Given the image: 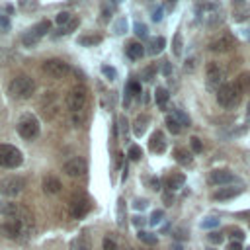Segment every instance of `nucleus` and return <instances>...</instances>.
<instances>
[{"label":"nucleus","instance_id":"ddd939ff","mask_svg":"<svg viewBox=\"0 0 250 250\" xmlns=\"http://www.w3.org/2000/svg\"><path fill=\"white\" fill-rule=\"evenodd\" d=\"M88 211H90V201H88L86 195H76V197H72V201H70V215H72V217L80 219V217H84Z\"/></svg>","mask_w":250,"mask_h":250},{"label":"nucleus","instance_id":"7ed1b4c3","mask_svg":"<svg viewBox=\"0 0 250 250\" xmlns=\"http://www.w3.org/2000/svg\"><path fill=\"white\" fill-rule=\"evenodd\" d=\"M18 135L25 141H33L37 135H39V121L33 113H23L20 119H18Z\"/></svg>","mask_w":250,"mask_h":250},{"label":"nucleus","instance_id":"5fc2aeb1","mask_svg":"<svg viewBox=\"0 0 250 250\" xmlns=\"http://www.w3.org/2000/svg\"><path fill=\"white\" fill-rule=\"evenodd\" d=\"M133 223H135L137 227H143V225H145V221H143V217H133Z\"/></svg>","mask_w":250,"mask_h":250},{"label":"nucleus","instance_id":"dca6fc26","mask_svg":"<svg viewBox=\"0 0 250 250\" xmlns=\"http://www.w3.org/2000/svg\"><path fill=\"white\" fill-rule=\"evenodd\" d=\"M61 188H62V184H61L59 178H55V176H51V174L43 178V191H45V193L55 195V193L61 191Z\"/></svg>","mask_w":250,"mask_h":250},{"label":"nucleus","instance_id":"c03bdc74","mask_svg":"<svg viewBox=\"0 0 250 250\" xmlns=\"http://www.w3.org/2000/svg\"><path fill=\"white\" fill-rule=\"evenodd\" d=\"M102 72H104V74H105V76H107L109 80H113V78L117 76L115 68H111V66H107V64H104V66H102Z\"/></svg>","mask_w":250,"mask_h":250},{"label":"nucleus","instance_id":"aec40b11","mask_svg":"<svg viewBox=\"0 0 250 250\" xmlns=\"http://www.w3.org/2000/svg\"><path fill=\"white\" fill-rule=\"evenodd\" d=\"M125 53H127V57H129V59H133V61H139V59L145 55V49H143V45H141L139 41H131V43L127 45Z\"/></svg>","mask_w":250,"mask_h":250},{"label":"nucleus","instance_id":"09e8293b","mask_svg":"<svg viewBox=\"0 0 250 250\" xmlns=\"http://www.w3.org/2000/svg\"><path fill=\"white\" fill-rule=\"evenodd\" d=\"M230 236H232V240H234V242H240V240L244 238V232H242L240 229H234V230L230 232Z\"/></svg>","mask_w":250,"mask_h":250},{"label":"nucleus","instance_id":"603ef678","mask_svg":"<svg viewBox=\"0 0 250 250\" xmlns=\"http://www.w3.org/2000/svg\"><path fill=\"white\" fill-rule=\"evenodd\" d=\"M227 250H242V244H240V242H234V240H232V242H230V244L227 246Z\"/></svg>","mask_w":250,"mask_h":250},{"label":"nucleus","instance_id":"7c9ffc66","mask_svg":"<svg viewBox=\"0 0 250 250\" xmlns=\"http://www.w3.org/2000/svg\"><path fill=\"white\" fill-rule=\"evenodd\" d=\"M117 225L125 227V201L121 197L117 199Z\"/></svg>","mask_w":250,"mask_h":250},{"label":"nucleus","instance_id":"c756f323","mask_svg":"<svg viewBox=\"0 0 250 250\" xmlns=\"http://www.w3.org/2000/svg\"><path fill=\"white\" fill-rule=\"evenodd\" d=\"M166 127H168L174 135H178V133L182 131V125L178 123V119H176L174 115H166Z\"/></svg>","mask_w":250,"mask_h":250},{"label":"nucleus","instance_id":"473e14b6","mask_svg":"<svg viewBox=\"0 0 250 250\" xmlns=\"http://www.w3.org/2000/svg\"><path fill=\"white\" fill-rule=\"evenodd\" d=\"M127 156H129L131 160H141V158H143V148H141L139 145H131L129 150H127Z\"/></svg>","mask_w":250,"mask_h":250},{"label":"nucleus","instance_id":"a211bd4d","mask_svg":"<svg viewBox=\"0 0 250 250\" xmlns=\"http://www.w3.org/2000/svg\"><path fill=\"white\" fill-rule=\"evenodd\" d=\"M166 188L170 189V191H176V189H180V188H184V182H186V176L184 174H170V176H166Z\"/></svg>","mask_w":250,"mask_h":250},{"label":"nucleus","instance_id":"a19ab883","mask_svg":"<svg viewBox=\"0 0 250 250\" xmlns=\"http://www.w3.org/2000/svg\"><path fill=\"white\" fill-rule=\"evenodd\" d=\"M104 250H119V248H117V242L111 236H105L104 238Z\"/></svg>","mask_w":250,"mask_h":250},{"label":"nucleus","instance_id":"1a4fd4ad","mask_svg":"<svg viewBox=\"0 0 250 250\" xmlns=\"http://www.w3.org/2000/svg\"><path fill=\"white\" fill-rule=\"evenodd\" d=\"M205 78H207V86H209V88L219 90V88L225 84V68H223L219 62L211 61V62H207V66H205Z\"/></svg>","mask_w":250,"mask_h":250},{"label":"nucleus","instance_id":"a878e982","mask_svg":"<svg viewBox=\"0 0 250 250\" xmlns=\"http://www.w3.org/2000/svg\"><path fill=\"white\" fill-rule=\"evenodd\" d=\"M174 156H176V162H180V164H191V154H189V150H186V148H176L174 150Z\"/></svg>","mask_w":250,"mask_h":250},{"label":"nucleus","instance_id":"2f4dec72","mask_svg":"<svg viewBox=\"0 0 250 250\" xmlns=\"http://www.w3.org/2000/svg\"><path fill=\"white\" fill-rule=\"evenodd\" d=\"M182 47H184V41H182V33H176L174 35V41H172V51L176 57L182 55Z\"/></svg>","mask_w":250,"mask_h":250},{"label":"nucleus","instance_id":"cd10ccee","mask_svg":"<svg viewBox=\"0 0 250 250\" xmlns=\"http://www.w3.org/2000/svg\"><path fill=\"white\" fill-rule=\"evenodd\" d=\"M137 238H139V240H143L145 244H150V246L158 242L156 234H150V232H146V230H139V232H137Z\"/></svg>","mask_w":250,"mask_h":250},{"label":"nucleus","instance_id":"f704fd0d","mask_svg":"<svg viewBox=\"0 0 250 250\" xmlns=\"http://www.w3.org/2000/svg\"><path fill=\"white\" fill-rule=\"evenodd\" d=\"M172 115L178 119V123H180V125H189V115H188V113H184L180 107H176Z\"/></svg>","mask_w":250,"mask_h":250},{"label":"nucleus","instance_id":"f03ea898","mask_svg":"<svg viewBox=\"0 0 250 250\" xmlns=\"http://www.w3.org/2000/svg\"><path fill=\"white\" fill-rule=\"evenodd\" d=\"M33 92H35V82L25 74H20L10 82V96L16 100H27L33 96Z\"/></svg>","mask_w":250,"mask_h":250},{"label":"nucleus","instance_id":"4c0bfd02","mask_svg":"<svg viewBox=\"0 0 250 250\" xmlns=\"http://www.w3.org/2000/svg\"><path fill=\"white\" fill-rule=\"evenodd\" d=\"M219 225V219L217 217H207L205 221H201V229H213Z\"/></svg>","mask_w":250,"mask_h":250},{"label":"nucleus","instance_id":"9b49d317","mask_svg":"<svg viewBox=\"0 0 250 250\" xmlns=\"http://www.w3.org/2000/svg\"><path fill=\"white\" fill-rule=\"evenodd\" d=\"M232 47H234V37L229 33H223V35L211 39V43H209V49L213 53H229Z\"/></svg>","mask_w":250,"mask_h":250},{"label":"nucleus","instance_id":"6e6552de","mask_svg":"<svg viewBox=\"0 0 250 250\" xmlns=\"http://www.w3.org/2000/svg\"><path fill=\"white\" fill-rule=\"evenodd\" d=\"M51 29V21L49 20H41L39 23H35V25H31L23 35H21V41H23V45L25 47H33L43 35H47V31Z\"/></svg>","mask_w":250,"mask_h":250},{"label":"nucleus","instance_id":"4be33fe9","mask_svg":"<svg viewBox=\"0 0 250 250\" xmlns=\"http://www.w3.org/2000/svg\"><path fill=\"white\" fill-rule=\"evenodd\" d=\"M148 121H150V117H148L146 113H143V115H139V117L135 119L133 131H135V135H137V137H143V135H145V131H146V125H148Z\"/></svg>","mask_w":250,"mask_h":250},{"label":"nucleus","instance_id":"bb28decb","mask_svg":"<svg viewBox=\"0 0 250 250\" xmlns=\"http://www.w3.org/2000/svg\"><path fill=\"white\" fill-rule=\"evenodd\" d=\"M168 90L166 88H156V92H154V100H156V104L160 105V107H166V102H168Z\"/></svg>","mask_w":250,"mask_h":250},{"label":"nucleus","instance_id":"a18cd8bd","mask_svg":"<svg viewBox=\"0 0 250 250\" xmlns=\"http://www.w3.org/2000/svg\"><path fill=\"white\" fill-rule=\"evenodd\" d=\"M150 14H152V16H150V18H152V21H160V20H162V8H160V6L152 8V10H150Z\"/></svg>","mask_w":250,"mask_h":250},{"label":"nucleus","instance_id":"412c9836","mask_svg":"<svg viewBox=\"0 0 250 250\" xmlns=\"http://www.w3.org/2000/svg\"><path fill=\"white\" fill-rule=\"evenodd\" d=\"M234 86L238 88L240 94H248L250 92V72H240L234 80Z\"/></svg>","mask_w":250,"mask_h":250},{"label":"nucleus","instance_id":"0eeeda50","mask_svg":"<svg viewBox=\"0 0 250 250\" xmlns=\"http://www.w3.org/2000/svg\"><path fill=\"white\" fill-rule=\"evenodd\" d=\"M21 162H23V156L14 145H0V166L2 168H18Z\"/></svg>","mask_w":250,"mask_h":250},{"label":"nucleus","instance_id":"8fccbe9b","mask_svg":"<svg viewBox=\"0 0 250 250\" xmlns=\"http://www.w3.org/2000/svg\"><path fill=\"white\" fill-rule=\"evenodd\" d=\"M127 125H129V123H127V119L121 115V117H119V129H121V133H123V135L127 133Z\"/></svg>","mask_w":250,"mask_h":250},{"label":"nucleus","instance_id":"37998d69","mask_svg":"<svg viewBox=\"0 0 250 250\" xmlns=\"http://www.w3.org/2000/svg\"><path fill=\"white\" fill-rule=\"evenodd\" d=\"M162 217H164V213H162L160 209H158V211H152V215H150V221H148V223H150V225H158V223L162 221Z\"/></svg>","mask_w":250,"mask_h":250},{"label":"nucleus","instance_id":"4468645a","mask_svg":"<svg viewBox=\"0 0 250 250\" xmlns=\"http://www.w3.org/2000/svg\"><path fill=\"white\" fill-rule=\"evenodd\" d=\"M209 182L215 184V186H221V184H234V182H236V176H234L230 170H213L211 176H209Z\"/></svg>","mask_w":250,"mask_h":250},{"label":"nucleus","instance_id":"39448f33","mask_svg":"<svg viewBox=\"0 0 250 250\" xmlns=\"http://www.w3.org/2000/svg\"><path fill=\"white\" fill-rule=\"evenodd\" d=\"M86 102H88V92H86L84 86H74V88L66 94V107H68L72 113L84 111Z\"/></svg>","mask_w":250,"mask_h":250},{"label":"nucleus","instance_id":"de8ad7c7","mask_svg":"<svg viewBox=\"0 0 250 250\" xmlns=\"http://www.w3.org/2000/svg\"><path fill=\"white\" fill-rule=\"evenodd\" d=\"M209 240H211L213 244H221L223 234H221V232H217V230H213V232H209Z\"/></svg>","mask_w":250,"mask_h":250},{"label":"nucleus","instance_id":"864d4df0","mask_svg":"<svg viewBox=\"0 0 250 250\" xmlns=\"http://www.w3.org/2000/svg\"><path fill=\"white\" fill-rule=\"evenodd\" d=\"M146 207V201L145 199H137L135 201V209H145Z\"/></svg>","mask_w":250,"mask_h":250},{"label":"nucleus","instance_id":"2eb2a0df","mask_svg":"<svg viewBox=\"0 0 250 250\" xmlns=\"http://www.w3.org/2000/svg\"><path fill=\"white\" fill-rule=\"evenodd\" d=\"M148 146H150V150H152V152H158V154L166 150V139H164L162 131H154V133L150 135Z\"/></svg>","mask_w":250,"mask_h":250},{"label":"nucleus","instance_id":"5701e85b","mask_svg":"<svg viewBox=\"0 0 250 250\" xmlns=\"http://www.w3.org/2000/svg\"><path fill=\"white\" fill-rule=\"evenodd\" d=\"M164 45H166V39L164 37H152V39H148V53L150 55H158V53H162V49H164Z\"/></svg>","mask_w":250,"mask_h":250},{"label":"nucleus","instance_id":"f257e3e1","mask_svg":"<svg viewBox=\"0 0 250 250\" xmlns=\"http://www.w3.org/2000/svg\"><path fill=\"white\" fill-rule=\"evenodd\" d=\"M195 14H197V20L209 27L219 25L223 21V8L217 2H199L195 6Z\"/></svg>","mask_w":250,"mask_h":250},{"label":"nucleus","instance_id":"20e7f679","mask_svg":"<svg viewBox=\"0 0 250 250\" xmlns=\"http://www.w3.org/2000/svg\"><path fill=\"white\" fill-rule=\"evenodd\" d=\"M242 94L238 92V88L230 82H225L219 90H217V102L223 105V107H234L238 102H240Z\"/></svg>","mask_w":250,"mask_h":250},{"label":"nucleus","instance_id":"79ce46f5","mask_svg":"<svg viewBox=\"0 0 250 250\" xmlns=\"http://www.w3.org/2000/svg\"><path fill=\"white\" fill-rule=\"evenodd\" d=\"M154 70H156V66H154V64H152V66H146V68L143 70V80L150 82V80H152V76H154Z\"/></svg>","mask_w":250,"mask_h":250},{"label":"nucleus","instance_id":"c85d7f7f","mask_svg":"<svg viewBox=\"0 0 250 250\" xmlns=\"http://www.w3.org/2000/svg\"><path fill=\"white\" fill-rule=\"evenodd\" d=\"M78 23H80V20L78 18H72L64 27H59V31H57V35H64V33H70V31H74L76 27H78Z\"/></svg>","mask_w":250,"mask_h":250},{"label":"nucleus","instance_id":"b1692460","mask_svg":"<svg viewBox=\"0 0 250 250\" xmlns=\"http://www.w3.org/2000/svg\"><path fill=\"white\" fill-rule=\"evenodd\" d=\"M72 250H92V242L90 236L86 232H82L74 242H72Z\"/></svg>","mask_w":250,"mask_h":250},{"label":"nucleus","instance_id":"72a5a7b5","mask_svg":"<svg viewBox=\"0 0 250 250\" xmlns=\"http://www.w3.org/2000/svg\"><path fill=\"white\" fill-rule=\"evenodd\" d=\"M127 98H131V96H139L141 94V84L137 82V80H131L129 84H127Z\"/></svg>","mask_w":250,"mask_h":250},{"label":"nucleus","instance_id":"ea45409f","mask_svg":"<svg viewBox=\"0 0 250 250\" xmlns=\"http://www.w3.org/2000/svg\"><path fill=\"white\" fill-rule=\"evenodd\" d=\"M189 146H191L193 152H201V150H203V145H201V141H199L197 137H191V139H189Z\"/></svg>","mask_w":250,"mask_h":250},{"label":"nucleus","instance_id":"6e6d98bb","mask_svg":"<svg viewBox=\"0 0 250 250\" xmlns=\"http://www.w3.org/2000/svg\"><path fill=\"white\" fill-rule=\"evenodd\" d=\"M152 189H158V180H152Z\"/></svg>","mask_w":250,"mask_h":250},{"label":"nucleus","instance_id":"423d86ee","mask_svg":"<svg viewBox=\"0 0 250 250\" xmlns=\"http://www.w3.org/2000/svg\"><path fill=\"white\" fill-rule=\"evenodd\" d=\"M23 186H25L23 178L10 174V176H6V178L0 180V195H4V197H16V195H20L23 191Z\"/></svg>","mask_w":250,"mask_h":250},{"label":"nucleus","instance_id":"3c124183","mask_svg":"<svg viewBox=\"0 0 250 250\" xmlns=\"http://www.w3.org/2000/svg\"><path fill=\"white\" fill-rule=\"evenodd\" d=\"M186 236H188V234H186V230H184V229H176V230H174V238H178V240H184Z\"/></svg>","mask_w":250,"mask_h":250},{"label":"nucleus","instance_id":"f3484780","mask_svg":"<svg viewBox=\"0 0 250 250\" xmlns=\"http://www.w3.org/2000/svg\"><path fill=\"white\" fill-rule=\"evenodd\" d=\"M240 191H242V188H219V189L213 193V199H215V201H227V199L236 197Z\"/></svg>","mask_w":250,"mask_h":250},{"label":"nucleus","instance_id":"f8f14e48","mask_svg":"<svg viewBox=\"0 0 250 250\" xmlns=\"http://www.w3.org/2000/svg\"><path fill=\"white\" fill-rule=\"evenodd\" d=\"M86 160L84 158H80V156H76V158H70L68 162H64V166H62V172L66 174V176H70V178H78V176H82L84 172H86Z\"/></svg>","mask_w":250,"mask_h":250},{"label":"nucleus","instance_id":"e433bc0d","mask_svg":"<svg viewBox=\"0 0 250 250\" xmlns=\"http://www.w3.org/2000/svg\"><path fill=\"white\" fill-rule=\"evenodd\" d=\"M78 41H80L82 45H96V43L102 41V37H100V35H88V37H80Z\"/></svg>","mask_w":250,"mask_h":250},{"label":"nucleus","instance_id":"49530a36","mask_svg":"<svg viewBox=\"0 0 250 250\" xmlns=\"http://www.w3.org/2000/svg\"><path fill=\"white\" fill-rule=\"evenodd\" d=\"M127 27V21H125V18H119L117 20V23H115V33L119 35V33H123V29Z\"/></svg>","mask_w":250,"mask_h":250},{"label":"nucleus","instance_id":"393cba45","mask_svg":"<svg viewBox=\"0 0 250 250\" xmlns=\"http://www.w3.org/2000/svg\"><path fill=\"white\" fill-rule=\"evenodd\" d=\"M234 16V20L236 21H242V20H246L248 16H250V8L246 6V4H234V12H232Z\"/></svg>","mask_w":250,"mask_h":250},{"label":"nucleus","instance_id":"9d476101","mask_svg":"<svg viewBox=\"0 0 250 250\" xmlns=\"http://www.w3.org/2000/svg\"><path fill=\"white\" fill-rule=\"evenodd\" d=\"M43 72L51 78H64L70 72V66L61 59H49L43 62Z\"/></svg>","mask_w":250,"mask_h":250},{"label":"nucleus","instance_id":"58836bf2","mask_svg":"<svg viewBox=\"0 0 250 250\" xmlns=\"http://www.w3.org/2000/svg\"><path fill=\"white\" fill-rule=\"evenodd\" d=\"M135 35L137 37H146V25L141 21H135Z\"/></svg>","mask_w":250,"mask_h":250},{"label":"nucleus","instance_id":"c9c22d12","mask_svg":"<svg viewBox=\"0 0 250 250\" xmlns=\"http://www.w3.org/2000/svg\"><path fill=\"white\" fill-rule=\"evenodd\" d=\"M70 20H72V16H70V12H61V14H59V16L55 18V21H57V23H59L61 27H64V25H66V23H68Z\"/></svg>","mask_w":250,"mask_h":250},{"label":"nucleus","instance_id":"4d7b16f0","mask_svg":"<svg viewBox=\"0 0 250 250\" xmlns=\"http://www.w3.org/2000/svg\"><path fill=\"white\" fill-rule=\"evenodd\" d=\"M172 250H182V246H180V244H174V246H172Z\"/></svg>","mask_w":250,"mask_h":250},{"label":"nucleus","instance_id":"13d9d810","mask_svg":"<svg viewBox=\"0 0 250 250\" xmlns=\"http://www.w3.org/2000/svg\"><path fill=\"white\" fill-rule=\"evenodd\" d=\"M248 250H250V248H248Z\"/></svg>","mask_w":250,"mask_h":250},{"label":"nucleus","instance_id":"6ab92c4d","mask_svg":"<svg viewBox=\"0 0 250 250\" xmlns=\"http://www.w3.org/2000/svg\"><path fill=\"white\" fill-rule=\"evenodd\" d=\"M20 209L21 207H18L16 203H12V201H8V199H0V215H4V217H18V213H20Z\"/></svg>","mask_w":250,"mask_h":250}]
</instances>
